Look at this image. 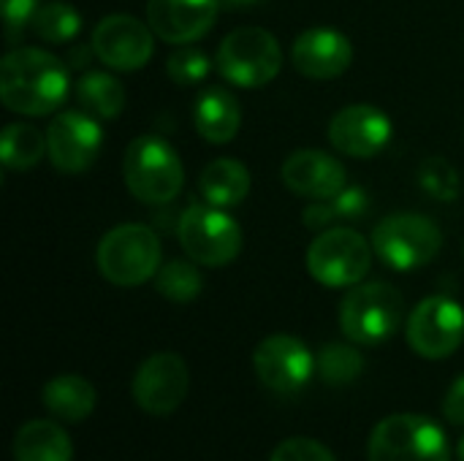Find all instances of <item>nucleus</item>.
Returning <instances> with one entry per match:
<instances>
[{"mask_svg":"<svg viewBox=\"0 0 464 461\" xmlns=\"http://www.w3.org/2000/svg\"><path fill=\"white\" fill-rule=\"evenodd\" d=\"M459 461H464V437L462 443H459Z\"/></svg>","mask_w":464,"mask_h":461,"instance_id":"f704fd0d","label":"nucleus"},{"mask_svg":"<svg viewBox=\"0 0 464 461\" xmlns=\"http://www.w3.org/2000/svg\"><path fill=\"white\" fill-rule=\"evenodd\" d=\"M35 11H38V0H3V19L8 33H16L27 22H33Z\"/></svg>","mask_w":464,"mask_h":461,"instance_id":"2f4dec72","label":"nucleus"},{"mask_svg":"<svg viewBox=\"0 0 464 461\" xmlns=\"http://www.w3.org/2000/svg\"><path fill=\"white\" fill-rule=\"evenodd\" d=\"M280 177L285 187L304 198H332L348 185L345 166L321 149H296L285 158Z\"/></svg>","mask_w":464,"mask_h":461,"instance_id":"a211bd4d","label":"nucleus"},{"mask_svg":"<svg viewBox=\"0 0 464 461\" xmlns=\"http://www.w3.org/2000/svg\"><path fill=\"white\" fill-rule=\"evenodd\" d=\"M179 245L193 264L201 266H228L242 253V228L226 209L212 204H193L185 209L177 226Z\"/></svg>","mask_w":464,"mask_h":461,"instance_id":"1a4fd4ad","label":"nucleus"},{"mask_svg":"<svg viewBox=\"0 0 464 461\" xmlns=\"http://www.w3.org/2000/svg\"><path fill=\"white\" fill-rule=\"evenodd\" d=\"M218 11L220 0H147V24L166 43L182 46L204 38Z\"/></svg>","mask_w":464,"mask_h":461,"instance_id":"dca6fc26","label":"nucleus"},{"mask_svg":"<svg viewBox=\"0 0 464 461\" xmlns=\"http://www.w3.org/2000/svg\"><path fill=\"white\" fill-rule=\"evenodd\" d=\"M14 461H73V446L63 427L54 421H27L14 435Z\"/></svg>","mask_w":464,"mask_h":461,"instance_id":"aec40b11","label":"nucleus"},{"mask_svg":"<svg viewBox=\"0 0 464 461\" xmlns=\"http://www.w3.org/2000/svg\"><path fill=\"white\" fill-rule=\"evenodd\" d=\"M79 106L98 120H117L125 109V87L106 71H87L76 82Z\"/></svg>","mask_w":464,"mask_h":461,"instance_id":"b1692460","label":"nucleus"},{"mask_svg":"<svg viewBox=\"0 0 464 461\" xmlns=\"http://www.w3.org/2000/svg\"><path fill=\"white\" fill-rule=\"evenodd\" d=\"M367 456L370 461H451V446L432 418L397 413L372 429Z\"/></svg>","mask_w":464,"mask_h":461,"instance_id":"39448f33","label":"nucleus"},{"mask_svg":"<svg viewBox=\"0 0 464 461\" xmlns=\"http://www.w3.org/2000/svg\"><path fill=\"white\" fill-rule=\"evenodd\" d=\"M264 0H220V8H228V11H245V8H253Z\"/></svg>","mask_w":464,"mask_h":461,"instance_id":"72a5a7b5","label":"nucleus"},{"mask_svg":"<svg viewBox=\"0 0 464 461\" xmlns=\"http://www.w3.org/2000/svg\"><path fill=\"white\" fill-rule=\"evenodd\" d=\"M315 370L329 386H348L359 380V375L364 372V356L353 345L329 342L321 348L315 359Z\"/></svg>","mask_w":464,"mask_h":461,"instance_id":"bb28decb","label":"nucleus"},{"mask_svg":"<svg viewBox=\"0 0 464 461\" xmlns=\"http://www.w3.org/2000/svg\"><path fill=\"white\" fill-rule=\"evenodd\" d=\"M269 461H337L334 454L313 440V437H288L283 440L275 451H272V459Z\"/></svg>","mask_w":464,"mask_h":461,"instance_id":"7c9ffc66","label":"nucleus"},{"mask_svg":"<svg viewBox=\"0 0 464 461\" xmlns=\"http://www.w3.org/2000/svg\"><path fill=\"white\" fill-rule=\"evenodd\" d=\"M30 24L38 38H44L49 43H65V41H73L76 33L82 30V16L71 3L52 0L46 5H38Z\"/></svg>","mask_w":464,"mask_h":461,"instance_id":"a878e982","label":"nucleus"},{"mask_svg":"<svg viewBox=\"0 0 464 461\" xmlns=\"http://www.w3.org/2000/svg\"><path fill=\"white\" fill-rule=\"evenodd\" d=\"M155 288H158V293L163 299L177 302V304H188L201 293L204 280H201V272L190 261L174 258V261H169V264H163L158 269Z\"/></svg>","mask_w":464,"mask_h":461,"instance_id":"cd10ccee","label":"nucleus"},{"mask_svg":"<svg viewBox=\"0 0 464 461\" xmlns=\"http://www.w3.org/2000/svg\"><path fill=\"white\" fill-rule=\"evenodd\" d=\"M209 68H212L209 65V57L201 49L188 46V43H182L179 49H174L169 54V62H166V71H169V76L177 84H198V82L207 79Z\"/></svg>","mask_w":464,"mask_h":461,"instance_id":"c756f323","label":"nucleus"},{"mask_svg":"<svg viewBox=\"0 0 464 461\" xmlns=\"http://www.w3.org/2000/svg\"><path fill=\"white\" fill-rule=\"evenodd\" d=\"M68 90V68L52 52L22 46L0 62V101L8 111L24 117L52 114L65 103Z\"/></svg>","mask_w":464,"mask_h":461,"instance_id":"f257e3e1","label":"nucleus"},{"mask_svg":"<svg viewBox=\"0 0 464 461\" xmlns=\"http://www.w3.org/2000/svg\"><path fill=\"white\" fill-rule=\"evenodd\" d=\"M198 190L207 198V204L218 209H234L250 193V171L245 163L234 158H218L204 166L198 177Z\"/></svg>","mask_w":464,"mask_h":461,"instance_id":"412c9836","label":"nucleus"},{"mask_svg":"<svg viewBox=\"0 0 464 461\" xmlns=\"http://www.w3.org/2000/svg\"><path fill=\"white\" fill-rule=\"evenodd\" d=\"M283 68L277 38L264 27H237L218 46V71L234 87H264Z\"/></svg>","mask_w":464,"mask_h":461,"instance_id":"6e6552de","label":"nucleus"},{"mask_svg":"<svg viewBox=\"0 0 464 461\" xmlns=\"http://www.w3.org/2000/svg\"><path fill=\"white\" fill-rule=\"evenodd\" d=\"M193 122L204 141L209 144H228L239 133L242 109L231 90L223 87H204L193 103Z\"/></svg>","mask_w":464,"mask_h":461,"instance_id":"6ab92c4d","label":"nucleus"},{"mask_svg":"<svg viewBox=\"0 0 464 461\" xmlns=\"http://www.w3.org/2000/svg\"><path fill=\"white\" fill-rule=\"evenodd\" d=\"M443 247V231L435 220L416 212H400L381 220L372 231V250L378 258L397 269L413 272L427 266Z\"/></svg>","mask_w":464,"mask_h":461,"instance_id":"0eeeda50","label":"nucleus"},{"mask_svg":"<svg viewBox=\"0 0 464 461\" xmlns=\"http://www.w3.org/2000/svg\"><path fill=\"white\" fill-rule=\"evenodd\" d=\"M41 399H44V408L54 418L79 424L95 410L98 394H95L92 383L82 375H57L44 386Z\"/></svg>","mask_w":464,"mask_h":461,"instance_id":"4be33fe9","label":"nucleus"},{"mask_svg":"<svg viewBox=\"0 0 464 461\" xmlns=\"http://www.w3.org/2000/svg\"><path fill=\"white\" fill-rule=\"evenodd\" d=\"M44 155H49L46 133H41L35 125L27 122H11L3 128L0 136V160L5 168L27 171L33 168Z\"/></svg>","mask_w":464,"mask_h":461,"instance_id":"393cba45","label":"nucleus"},{"mask_svg":"<svg viewBox=\"0 0 464 461\" xmlns=\"http://www.w3.org/2000/svg\"><path fill=\"white\" fill-rule=\"evenodd\" d=\"M443 413L451 424L457 427H464V375L457 378L446 394V402H443Z\"/></svg>","mask_w":464,"mask_h":461,"instance_id":"473e14b6","label":"nucleus"},{"mask_svg":"<svg viewBox=\"0 0 464 461\" xmlns=\"http://www.w3.org/2000/svg\"><path fill=\"white\" fill-rule=\"evenodd\" d=\"M372 266V242L356 228L334 226L321 231L307 247V272L326 288H353Z\"/></svg>","mask_w":464,"mask_h":461,"instance_id":"423d86ee","label":"nucleus"},{"mask_svg":"<svg viewBox=\"0 0 464 461\" xmlns=\"http://www.w3.org/2000/svg\"><path fill=\"white\" fill-rule=\"evenodd\" d=\"M394 136V125L378 106L353 103L340 109L329 122V141L340 155L367 160L381 155Z\"/></svg>","mask_w":464,"mask_h":461,"instance_id":"2eb2a0df","label":"nucleus"},{"mask_svg":"<svg viewBox=\"0 0 464 461\" xmlns=\"http://www.w3.org/2000/svg\"><path fill=\"white\" fill-rule=\"evenodd\" d=\"M133 399L150 416L174 413L190 389V372L182 356L177 353H155L141 361L133 375Z\"/></svg>","mask_w":464,"mask_h":461,"instance_id":"ddd939ff","label":"nucleus"},{"mask_svg":"<svg viewBox=\"0 0 464 461\" xmlns=\"http://www.w3.org/2000/svg\"><path fill=\"white\" fill-rule=\"evenodd\" d=\"M291 60L302 76L337 79L348 71L353 60V46L351 38L334 27H310L296 35L291 46Z\"/></svg>","mask_w":464,"mask_h":461,"instance_id":"f3484780","label":"nucleus"},{"mask_svg":"<svg viewBox=\"0 0 464 461\" xmlns=\"http://www.w3.org/2000/svg\"><path fill=\"white\" fill-rule=\"evenodd\" d=\"M122 177L133 198L141 204H169L179 196L185 168L177 149L160 136H139L128 144Z\"/></svg>","mask_w":464,"mask_h":461,"instance_id":"f03ea898","label":"nucleus"},{"mask_svg":"<svg viewBox=\"0 0 464 461\" xmlns=\"http://www.w3.org/2000/svg\"><path fill=\"white\" fill-rule=\"evenodd\" d=\"M370 209V196L364 193V187L359 185H345L337 196L332 198H318L313 201L310 206H304L302 212V220L307 228L313 231H326V228H334V223H353V220H362Z\"/></svg>","mask_w":464,"mask_h":461,"instance_id":"5701e85b","label":"nucleus"},{"mask_svg":"<svg viewBox=\"0 0 464 461\" xmlns=\"http://www.w3.org/2000/svg\"><path fill=\"white\" fill-rule=\"evenodd\" d=\"M46 147H49L46 158L57 171L82 174L95 163L103 147V133L92 114L60 111L46 128Z\"/></svg>","mask_w":464,"mask_h":461,"instance_id":"4468645a","label":"nucleus"},{"mask_svg":"<svg viewBox=\"0 0 464 461\" xmlns=\"http://www.w3.org/2000/svg\"><path fill=\"white\" fill-rule=\"evenodd\" d=\"M419 182L430 196L440 201H451L459 193V174L443 158H427L419 168Z\"/></svg>","mask_w":464,"mask_h":461,"instance_id":"c85d7f7f","label":"nucleus"},{"mask_svg":"<svg viewBox=\"0 0 464 461\" xmlns=\"http://www.w3.org/2000/svg\"><path fill=\"white\" fill-rule=\"evenodd\" d=\"M98 272L117 288H136L160 269V242L150 226L122 223L98 242Z\"/></svg>","mask_w":464,"mask_h":461,"instance_id":"7ed1b4c3","label":"nucleus"},{"mask_svg":"<svg viewBox=\"0 0 464 461\" xmlns=\"http://www.w3.org/2000/svg\"><path fill=\"white\" fill-rule=\"evenodd\" d=\"M253 370L269 391L294 394L310 383L315 372V359L299 337L272 334L256 348Z\"/></svg>","mask_w":464,"mask_h":461,"instance_id":"f8f14e48","label":"nucleus"},{"mask_svg":"<svg viewBox=\"0 0 464 461\" xmlns=\"http://www.w3.org/2000/svg\"><path fill=\"white\" fill-rule=\"evenodd\" d=\"M405 318V299L389 283H359L340 304V329L356 345H383Z\"/></svg>","mask_w":464,"mask_h":461,"instance_id":"20e7f679","label":"nucleus"},{"mask_svg":"<svg viewBox=\"0 0 464 461\" xmlns=\"http://www.w3.org/2000/svg\"><path fill=\"white\" fill-rule=\"evenodd\" d=\"M90 46L95 57L114 71H139L155 52L152 27L128 14L103 16L92 30Z\"/></svg>","mask_w":464,"mask_h":461,"instance_id":"9b49d317","label":"nucleus"},{"mask_svg":"<svg viewBox=\"0 0 464 461\" xmlns=\"http://www.w3.org/2000/svg\"><path fill=\"white\" fill-rule=\"evenodd\" d=\"M405 337L421 359H449L459 351L464 340L462 304L449 296H427L411 312Z\"/></svg>","mask_w":464,"mask_h":461,"instance_id":"9d476101","label":"nucleus"}]
</instances>
